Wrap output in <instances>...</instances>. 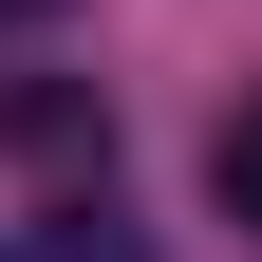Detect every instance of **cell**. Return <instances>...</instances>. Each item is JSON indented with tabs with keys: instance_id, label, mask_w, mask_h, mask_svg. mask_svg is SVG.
<instances>
[{
	"instance_id": "cell-1",
	"label": "cell",
	"mask_w": 262,
	"mask_h": 262,
	"mask_svg": "<svg viewBox=\"0 0 262 262\" xmlns=\"http://www.w3.org/2000/svg\"><path fill=\"white\" fill-rule=\"evenodd\" d=\"M206 206H225V225H244V244H262V94H244V113L206 131Z\"/></svg>"
},
{
	"instance_id": "cell-2",
	"label": "cell",
	"mask_w": 262,
	"mask_h": 262,
	"mask_svg": "<svg viewBox=\"0 0 262 262\" xmlns=\"http://www.w3.org/2000/svg\"><path fill=\"white\" fill-rule=\"evenodd\" d=\"M0 19H38V0H0Z\"/></svg>"
}]
</instances>
